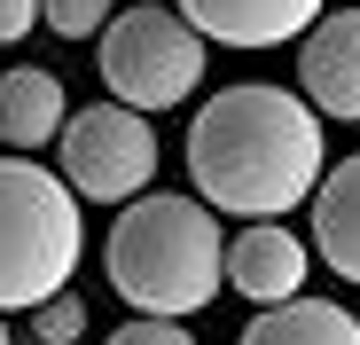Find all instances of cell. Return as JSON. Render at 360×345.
Returning <instances> with one entry per match:
<instances>
[{
    "mask_svg": "<svg viewBox=\"0 0 360 345\" xmlns=\"http://www.w3.org/2000/svg\"><path fill=\"white\" fill-rule=\"evenodd\" d=\"M321 110L290 87H227L188 118V181L212 212L282 220L321 181Z\"/></svg>",
    "mask_w": 360,
    "mask_h": 345,
    "instance_id": "cell-1",
    "label": "cell"
},
{
    "mask_svg": "<svg viewBox=\"0 0 360 345\" xmlns=\"http://www.w3.org/2000/svg\"><path fill=\"white\" fill-rule=\"evenodd\" d=\"M219 212L204 196H126L102 244V275L134 314L188 322L219 299Z\"/></svg>",
    "mask_w": 360,
    "mask_h": 345,
    "instance_id": "cell-2",
    "label": "cell"
},
{
    "mask_svg": "<svg viewBox=\"0 0 360 345\" xmlns=\"http://www.w3.org/2000/svg\"><path fill=\"white\" fill-rule=\"evenodd\" d=\"M86 259V220L79 196L55 165H32L24 149L0 157V314L39 306L63 291Z\"/></svg>",
    "mask_w": 360,
    "mask_h": 345,
    "instance_id": "cell-3",
    "label": "cell"
},
{
    "mask_svg": "<svg viewBox=\"0 0 360 345\" xmlns=\"http://www.w3.org/2000/svg\"><path fill=\"white\" fill-rule=\"evenodd\" d=\"M94 63H102L110 102H126V110H172V102H188V94L204 87L212 39H204L188 16L141 0V8H110V16H102Z\"/></svg>",
    "mask_w": 360,
    "mask_h": 345,
    "instance_id": "cell-4",
    "label": "cell"
},
{
    "mask_svg": "<svg viewBox=\"0 0 360 345\" xmlns=\"http://www.w3.org/2000/svg\"><path fill=\"white\" fill-rule=\"evenodd\" d=\"M63 181L79 204H126L157 181V126L149 110H126V102H86V110H63Z\"/></svg>",
    "mask_w": 360,
    "mask_h": 345,
    "instance_id": "cell-5",
    "label": "cell"
},
{
    "mask_svg": "<svg viewBox=\"0 0 360 345\" xmlns=\"http://www.w3.org/2000/svg\"><path fill=\"white\" fill-rule=\"evenodd\" d=\"M297 87L321 118L360 126V8H321L306 32H297Z\"/></svg>",
    "mask_w": 360,
    "mask_h": 345,
    "instance_id": "cell-6",
    "label": "cell"
},
{
    "mask_svg": "<svg viewBox=\"0 0 360 345\" xmlns=\"http://www.w3.org/2000/svg\"><path fill=\"white\" fill-rule=\"evenodd\" d=\"M306 267H314L306 236H290L274 220H251L219 244V291H243L251 306H274L290 291H306Z\"/></svg>",
    "mask_w": 360,
    "mask_h": 345,
    "instance_id": "cell-7",
    "label": "cell"
},
{
    "mask_svg": "<svg viewBox=\"0 0 360 345\" xmlns=\"http://www.w3.org/2000/svg\"><path fill=\"white\" fill-rule=\"evenodd\" d=\"M172 16H188L219 47H282L321 16V0H172Z\"/></svg>",
    "mask_w": 360,
    "mask_h": 345,
    "instance_id": "cell-8",
    "label": "cell"
},
{
    "mask_svg": "<svg viewBox=\"0 0 360 345\" xmlns=\"http://www.w3.org/2000/svg\"><path fill=\"white\" fill-rule=\"evenodd\" d=\"M314 251L337 282H360V157L321 165V181H314Z\"/></svg>",
    "mask_w": 360,
    "mask_h": 345,
    "instance_id": "cell-9",
    "label": "cell"
},
{
    "mask_svg": "<svg viewBox=\"0 0 360 345\" xmlns=\"http://www.w3.org/2000/svg\"><path fill=\"white\" fill-rule=\"evenodd\" d=\"M63 110H71V94H63L55 71H39V63L0 71V142H8V149H24V157L47 149L55 126H63Z\"/></svg>",
    "mask_w": 360,
    "mask_h": 345,
    "instance_id": "cell-10",
    "label": "cell"
},
{
    "mask_svg": "<svg viewBox=\"0 0 360 345\" xmlns=\"http://www.w3.org/2000/svg\"><path fill=\"white\" fill-rule=\"evenodd\" d=\"M235 345H360V322L337 306V299H274L259 322H243Z\"/></svg>",
    "mask_w": 360,
    "mask_h": 345,
    "instance_id": "cell-11",
    "label": "cell"
},
{
    "mask_svg": "<svg viewBox=\"0 0 360 345\" xmlns=\"http://www.w3.org/2000/svg\"><path fill=\"white\" fill-rule=\"evenodd\" d=\"M24 314H32V337H39V345H79V337H86V299H71V282L47 291L39 306H24Z\"/></svg>",
    "mask_w": 360,
    "mask_h": 345,
    "instance_id": "cell-12",
    "label": "cell"
},
{
    "mask_svg": "<svg viewBox=\"0 0 360 345\" xmlns=\"http://www.w3.org/2000/svg\"><path fill=\"white\" fill-rule=\"evenodd\" d=\"M110 8H117V0H39V24L55 39H94Z\"/></svg>",
    "mask_w": 360,
    "mask_h": 345,
    "instance_id": "cell-13",
    "label": "cell"
},
{
    "mask_svg": "<svg viewBox=\"0 0 360 345\" xmlns=\"http://www.w3.org/2000/svg\"><path fill=\"white\" fill-rule=\"evenodd\" d=\"M110 345H196V337L180 330L172 314H141V322H126V330H117Z\"/></svg>",
    "mask_w": 360,
    "mask_h": 345,
    "instance_id": "cell-14",
    "label": "cell"
},
{
    "mask_svg": "<svg viewBox=\"0 0 360 345\" xmlns=\"http://www.w3.org/2000/svg\"><path fill=\"white\" fill-rule=\"evenodd\" d=\"M39 32V0H0V47H16Z\"/></svg>",
    "mask_w": 360,
    "mask_h": 345,
    "instance_id": "cell-15",
    "label": "cell"
},
{
    "mask_svg": "<svg viewBox=\"0 0 360 345\" xmlns=\"http://www.w3.org/2000/svg\"><path fill=\"white\" fill-rule=\"evenodd\" d=\"M0 345H8V322H0Z\"/></svg>",
    "mask_w": 360,
    "mask_h": 345,
    "instance_id": "cell-16",
    "label": "cell"
}]
</instances>
